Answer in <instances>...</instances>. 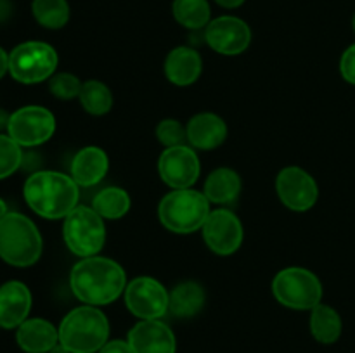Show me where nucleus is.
<instances>
[{
  "label": "nucleus",
  "mask_w": 355,
  "mask_h": 353,
  "mask_svg": "<svg viewBox=\"0 0 355 353\" xmlns=\"http://www.w3.org/2000/svg\"><path fill=\"white\" fill-rule=\"evenodd\" d=\"M340 75L350 85H355V44L347 47L340 57Z\"/></svg>",
  "instance_id": "obj_31"
},
{
  "label": "nucleus",
  "mask_w": 355,
  "mask_h": 353,
  "mask_svg": "<svg viewBox=\"0 0 355 353\" xmlns=\"http://www.w3.org/2000/svg\"><path fill=\"white\" fill-rule=\"evenodd\" d=\"M203 194L214 204H231L241 194V179L232 168H217L207 176Z\"/></svg>",
  "instance_id": "obj_22"
},
{
  "label": "nucleus",
  "mask_w": 355,
  "mask_h": 353,
  "mask_svg": "<svg viewBox=\"0 0 355 353\" xmlns=\"http://www.w3.org/2000/svg\"><path fill=\"white\" fill-rule=\"evenodd\" d=\"M156 138L165 149L184 145L187 142L186 127H182L180 121L173 120V118H166V120L159 121L156 127Z\"/></svg>",
  "instance_id": "obj_30"
},
{
  "label": "nucleus",
  "mask_w": 355,
  "mask_h": 353,
  "mask_svg": "<svg viewBox=\"0 0 355 353\" xmlns=\"http://www.w3.org/2000/svg\"><path fill=\"white\" fill-rule=\"evenodd\" d=\"M78 100L89 114L103 116V114L110 113L113 107V92L106 83L99 82V80H87L80 90Z\"/></svg>",
  "instance_id": "obj_26"
},
{
  "label": "nucleus",
  "mask_w": 355,
  "mask_h": 353,
  "mask_svg": "<svg viewBox=\"0 0 355 353\" xmlns=\"http://www.w3.org/2000/svg\"><path fill=\"white\" fill-rule=\"evenodd\" d=\"M82 85L83 83L80 82L78 76L71 75V73H58L49 80V90L55 99L61 100H71L78 97Z\"/></svg>",
  "instance_id": "obj_29"
},
{
  "label": "nucleus",
  "mask_w": 355,
  "mask_h": 353,
  "mask_svg": "<svg viewBox=\"0 0 355 353\" xmlns=\"http://www.w3.org/2000/svg\"><path fill=\"white\" fill-rule=\"evenodd\" d=\"M110 158L97 145L80 149L71 161V176L80 187H94L107 175Z\"/></svg>",
  "instance_id": "obj_19"
},
{
  "label": "nucleus",
  "mask_w": 355,
  "mask_h": 353,
  "mask_svg": "<svg viewBox=\"0 0 355 353\" xmlns=\"http://www.w3.org/2000/svg\"><path fill=\"white\" fill-rule=\"evenodd\" d=\"M186 134L193 149L214 151L227 138V125L215 113H198L187 123Z\"/></svg>",
  "instance_id": "obj_17"
},
{
  "label": "nucleus",
  "mask_w": 355,
  "mask_h": 353,
  "mask_svg": "<svg viewBox=\"0 0 355 353\" xmlns=\"http://www.w3.org/2000/svg\"><path fill=\"white\" fill-rule=\"evenodd\" d=\"M203 241L215 255L229 256L238 251L243 244V225L234 211L218 208L210 211L203 228Z\"/></svg>",
  "instance_id": "obj_12"
},
{
  "label": "nucleus",
  "mask_w": 355,
  "mask_h": 353,
  "mask_svg": "<svg viewBox=\"0 0 355 353\" xmlns=\"http://www.w3.org/2000/svg\"><path fill=\"white\" fill-rule=\"evenodd\" d=\"M272 294L291 310H312L322 300V284L309 269L288 266L272 279Z\"/></svg>",
  "instance_id": "obj_8"
},
{
  "label": "nucleus",
  "mask_w": 355,
  "mask_h": 353,
  "mask_svg": "<svg viewBox=\"0 0 355 353\" xmlns=\"http://www.w3.org/2000/svg\"><path fill=\"white\" fill-rule=\"evenodd\" d=\"M31 12L35 21L47 30H61L69 21L68 0H33Z\"/></svg>",
  "instance_id": "obj_27"
},
{
  "label": "nucleus",
  "mask_w": 355,
  "mask_h": 353,
  "mask_svg": "<svg viewBox=\"0 0 355 353\" xmlns=\"http://www.w3.org/2000/svg\"><path fill=\"white\" fill-rule=\"evenodd\" d=\"M58 331L59 343L69 353H96L110 338V320L99 307L82 305L64 315Z\"/></svg>",
  "instance_id": "obj_3"
},
{
  "label": "nucleus",
  "mask_w": 355,
  "mask_h": 353,
  "mask_svg": "<svg viewBox=\"0 0 355 353\" xmlns=\"http://www.w3.org/2000/svg\"><path fill=\"white\" fill-rule=\"evenodd\" d=\"M16 341L26 353H49L59 343V331L45 318H26L17 327Z\"/></svg>",
  "instance_id": "obj_20"
},
{
  "label": "nucleus",
  "mask_w": 355,
  "mask_h": 353,
  "mask_svg": "<svg viewBox=\"0 0 355 353\" xmlns=\"http://www.w3.org/2000/svg\"><path fill=\"white\" fill-rule=\"evenodd\" d=\"M44 241L37 225L17 211L0 220V258L12 266H31L40 260Z\"/></svg>",
  "instance_id": "obj_4"
},
{
  "label": "nucleus",
  "mask_w": 355,
  "mask_h": 353,
  "mask_svg": "<svg viewBox=\"0 0 355 353\" xmlns=\"http://www.w3.org/2000/svg\"><path fill=\"white\" fill-rule=\"evenodd\" d=\"M276 192L288 210L298 213L314 208L319 199L318 182L300 166H286L277 173Z\"/></svg>",
  "instance_id": "obj_11"
},
{
  "label": "nucleus",
  "mask_w": 355,
  "mask_h": 353,
  "mask_svg": "<svg viewBox=\"0 0 355 353\" xmlns=\"http://www.w3.org/2000/svg\"><path fill=\"white\" fill-rule=\"evenodd\" d=\"M97 353H134V352H132L128 341H123V339H113V341H107Z\"/></svg>",
  "instance_id": "obj_32"
},
{
  "label": "nucleus",
  "mask_w": 355,
  "mask_h": 353,
  "mask_svg": "<svg viewBox=\"0 0 355 353\" xmlns=\"http://www.w3.org/2000/svg\"><path fill=\"white\" fill-rule=\"evenodd\" d=\"M23 196L28 206L38 217L47 220L66 218L80 199V185L71 175L61 172H37L24 182Z\"/></svg>",
  "instance_id": "obj_2"
},
{
  "label": "nucleus",
  "mask_w": 355,
  "mask_h": 353,
  "mask_svg": "<svg viewBox=\"0 0 355 353\" xmlns=\"http://www.w3.org/2000/svg\"><path fill=\"white\" fill-rule=\"evenodd\" d=\"M205 40L217 54L239 55L252 44V28L241 17H215L205 28Z\"/></svg>",
  "instance_id": "obj_14"
},
{
  "label": "nucleus",
  "mask_w": 355,
  "mask_h": 353,
  "mask_svg": "<svg viewBox=\"0 0 355 353\" xmlns=\"http://www.w3.org/2000/svg\"><path fill=\"white\" fill-rule=\"evenodd\" d=\"M7 215V204H6V201L2 199V197H0V220H2L3 217H6Z\"/></svg>",
  "instance_id": "obj_36"
},
{
  "label": "nucleus",
  "mask_w": 355,
  "mask_h": 353,
  "mask_svg": "<svg viewBox=\"0 0 355 353\" xmlns=\"http://www.w3.org/2000/svg\"><path fill=\"white\" fill-rule=\"evenodd\" d=\"M49 353H69V350L66 348L64 345H61V343H58V345H55Z\"/></svg>",
  "instance_id": "obj_35"
},
{
  "label": "nucleus",
  "mask_w": 355,
  "mask_h": 353,
  "mask_svg": "<svg viewBox=\"0 0 355 353\" xmlns=\"http://www.w3.org/2000/svg\"><path fill=\"white\" fill-rule=\"evenodd\" d=\"M163 71H165L166 80L173 85L189 87L198 82V78L201 76L203 59L196 48L180 45L168 52V55L165 57V64H163Z\"/></svg>",
  "instance_id": "obj_18"
},
{
  "label": "nucleus",
  "mask_w": 355,
  "mask_h": 353,
  "mask_svg": "<svg viewBox=\"0 0 355 353\" xmlns=\"http://www.w3.org/2000/svg\"><path fill=\"white\" fill-rule=\"evenodd\" d=\"M62 239L73 255L80 258L99 255L106 242L104 218L92 206H76L62 224Z\"/></svg>",
  "instance_id": "obj_6"
},
{
  "label": "nucleus",
  "mask_w": 355,
  "mask_h": 353,
  "mask_svg": "<svg viewBox=\"0 0 355 353\" xmlns=\"http://www.w3.org/2000/svg\"><path fill=\"white\" fill-rule=\"evenodd\" d=\"M172 14L173 19L187 30H201L211 21L208 0H173Z\"/></svg>",
  "instance_id": "obj_25"
},
{
  "label": "nucleus",
  "mask_w": 355,
  "mask_h": 353,
  "mask_svg": "<svg viewBox=\"0 0 355 353\" xmlns=\"http://www.w3.org/2000/svg\"><path fill=\"white\" fill-rule=\"evenodd\" d=\"M343 322L333 307L319 303L311 310V332L315 341L322 345H333L342 336Z\"/></svg>",
  "instance_id": "obj_23"
},
{
  "label": "nucleus",
  "mask_w": 355,
  "mask_h": 353,
  "mask_svg": "<svg viewBox=\"0 0 355 353\" xmlns=\"http://www.w3.org/2000/svg\"><path fill=\"white\" fill-rule=\"evenodd\" d=\"M215 2L220 7H224V9H238V7H241L246 0H215Z\"/></svg>",
  "instance_id": "obj_34"
},
{
  "label": "nucleus",
  "mask_w": 355,
  "mask_h": 353,
  "mask_svg": "<svg viewBox=\"0 0 355 353\" xmlns=\"http://www.w3.org/2000/svg\"><path fill=\"white\" fill-rule=\"evenodd\" d=\"M130 196L121 187H104L94 196L92 208L104 220H120L130 210Z\"/></svg>",
  "instance_id": "obj_24"
},
{
  "label": "nucleus",
  "mask_w": 355,
  "mask_h": 353,
  "mask_svg": "<svg viewBox=\"0 0 355 353\" xmlns=\"http://www.w3.org/2000/svg\"><path fill=\"white\" fill-rule=\"evenodd\" d=\"M127 341L134 353H175L177 348L172 329L159 318L137 322L128 331Z\"/></svg>",
  "instance_id": "obj_15"
},
{
  "label": "nucleus",
  "mask_w": 355,
  "mask_h": 353,
  "mask_svg": "<svg viewBox=\"0 0 355 353\" xmlns=\"http://www.w3.org/2000/svg\"><path fill=\"white\" fill-rule=\"evenodd\" d=\"M58 62V52L45 42H23L9 52L10 76L23 85H35L51 80Z\"/></svg>",
  "instance_id": "obj_7"
},
{
  "label": "nucleus",
  "mask_w": 355,
  "mask_h": 353,
  "mask_svg": "<svg viewBox=\"0 0 355 353\" xmlns=\"http://www.w3.org/2000/svg\"><path fill=\"white\" fill-rule=\"evenodd\" d=\"M210 201L200 190L173 189L158 204L159 224L172 234H193L203 228L210 215Z\"/></svg>",
  "instance_id": "obj_5"
},
{
  "label": "nucleus",
  "mask_w": 355,
  "mask_h": 353,
  "mask_svg": "<svg viewBox=\"0 0 355 353\" xmlns=\"http://www.w3.org/2000/svg\"><path fill=\"white\" fill-rule=\"evenodd\" d=\"M31 293L21 280H9L0 286V327L17 329L31 310Z\"/></svg>",
  "instance_id": "obj_16"
},
{
  "label": "nucleus",
  "mask_w": 355,
  "mask_h": 353,
  "mask_svg": "<svg viewBox=\"0 0 355 353\" xmlns=\"http://www.w3.org/2000/svg\"><path fill=\"white\" fill-rule=\"evenodd\" d=\"M125 305L141 320H156L168 311L170 293L159 280L142 275L125 287Z\"/></svg>",
  "instance_id": "obj_10"
},
{
  "label": "nucleus",
  "mask_w": 355,
  "mask_h": 353,
  "mask_svg": "<svg viewBox=\"0 0 355 353\" xmlns=\"http://www.w3.org/2000/svg\"><path fill=\"white\" fill-rule=\"evenodd\" d=\"M21 163H23L21 145L16 141H12L9 135L0 134V180L16 173Z\"/></svg>",
  "instance_id": "obj_28"
},
{
  "label": "nucleus",
  "mask_w": 355,
  "mask_h": 353,
  "mask_svg": "<svg viewBox=\"0 0 355 353\" xmlns=\"http://www.w3.org/2000/svg\"><path fill=\"white\" fill-rule=\"evenodd\" d=\"M55 116L44 106H23L7 118V135L21 147H37L51 141Z\"/></svg>",
  "instance_id": "obj_9"
},
{
  "label": "nucleus",
  "mask_w": 355,
  "mask_h": 353,
  "mask_svg": "<svg viewBox=\"0 0 355 353\" xmlns=\"http://www.w3.org/2000/svg\"><path fill=\"white\" fill-rule=\"evenodd\" d=\"M205 303V287L196 280H184L170 291L168 311L179 318H191L203 310Z\"/></svg>",
  "instance_id": "obj_21"
},
{
  "label": "nucleus",
  "mask_w": 355,
  "mask_h": 353,
  "mask_svg": "<svg viewBox=\"0 0 355 353\" xmlns=\"http://www.w3.org/2000/svg\"><path fill=\"white\" fill-rule=\"evenodd\" d=\"M6 73H9V54L0 47V80L6 76Z\"/></svg>",
  "instance_id": "obj_33"
},
{
  "label": "nucleus",
  "mask_w": 355,
  "mask_h": 353,
  "mask_svg": "<svg viewBox=\"0 0 355 353\" xmlns=\"http://www.w3.org/2000/svg\"><path fill=\"white\" fill-rule=\"evenodd\" d=\"M352 30H354V33H355V12H354V17H352Z\"/></svg>",
  "instance_id": "obj_37"
},
{
  "label": "nucleus",
  "mask_w": 355,
  "mask_h": 353,
  "mask_svg": "<svg viewBox=\"0 0 355 353\" xmlns=\"http://www.w3.org/2000/svg\"><path fill=\"white\" fill-rule=\"evenodd\" d=\"M201 165L196 151L191 145L166 147L159 154V179L172 189H189L198 182Z\"/></svg>",
  "instance_id": "obj_13"
},
{
  "label": "nucleus",
  "mask_w": 355,
  "mask_h": 353,
  "mask_svg": "<svg viewBox=\"0 0 355 353\" xmlns=\"http://www.w3.org/2000/svg\"><path fill=\"white\" fill-rule=\"evenodd\" d=\"M69 286L76 300L90 307H104L116 301L127 287L123 266L104 256L82 258L69 273Z\"/></svg>",
  "instance_id": "obj_1"
}]
</instances>
